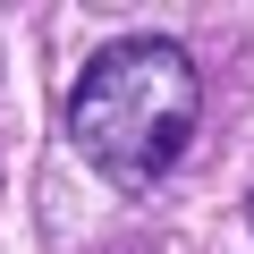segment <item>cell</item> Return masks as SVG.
I'll return each mask as SVG.
<instances>
[{
  "label": "cell",
  "mask_w": 254,
  "mask_h": 254,
  "mask_svg": "<svg viewBox=\"0 0 254 254\" xmlns=\"http://www.w3.org/2000/svg\"><path fill=\"white\" fill-rule=\"evenodd\" d=\"M195 119H203V68L187 60V43L119 34L85 60V76L68 93V144L119 195H144L187 161Z\"/></svg>",
  "instance_id": "6da1fadb"
},
{
  "label": "cell",
  "mask_w": 254,
  "mask_h": 254,
  "mask_svg": "<svg viewBox=\"0 0 254 254\" xmlns=\"http://www.w3.org/2000/svg\"><path fill=\"white\" fill-rule=\"evenodd\" d=\"M246 212H254V203H246Z\"/></svg>",
  "instance_id": "7a4b0ae2"
}]
</instances>
